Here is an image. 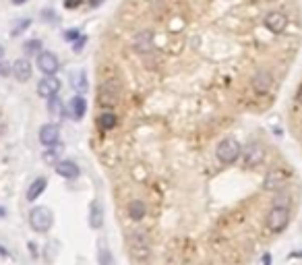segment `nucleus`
<instances>
[{"label":"nucleus","instance_id":"1","mask_svg":"<svg viewBox=\"0 0 302 265\" xmlns=\"http://www.w3.org/2000/svg\"><path fill=\"white\" fill-rule=\"evenodd\" d=\"M122 98V83L118 79H108L102 83V87H99L97 92V102L106 106V108H112V106H116L120 102Z\"/></svg>","mask_w":302,"mask_h":265},{"label":"nucleus","instance_id":"2","mask_svg":"<svg viewBox=\"0 0 302 265\" xmlns=\"http://www.w3.org/2000/svg\"><path fill=\"white\" fill-rule=\"evenodd\" d=\"M215 153H217V160H220L222 164H234L238 160V155L242 153V145L234 137H226V139L220 141Z\"/></svg>","mask_w":302,"mask_h":265},{"label":"nucleus","instance_id":"3","mask_svg":"<svg viewBox=\"0 0 302 265\" xmlns=\"http://www.w3.org/2000/svg\"><path fill=\"white\" fill-rule=\"evenodd\" d=\"M288 224H290V207L273 205L269 209V214H267V228H269V232L279 234V232L286 230Z\"/></svg>","mask_w":302,"mask_h":265},{"label":"nucleus","instance_id":"4","mask_svg":"<svg viewBox=\"0 0 302 265\" xmlns=\"http://www.w3.org/2000/svg\"><path fill=\"white\" fill-rule=\"evenodd\" d=\"M52 222H54V216L52 211L48 207H33L31 214H29V226L33 228L36 232H48L52 228Z\"/></svg>","mask_w":302,"mask_h":265},{"label":"nucleus","instance_id":"5","mask_svg":"<svg viewBox=\"0 0 302 265\" xmlns=\"http://www.w3.org/2000/svg\"><path fill=\"white\" fill-rule=\"evenodd\" d=\"M128 244H130V251L135 255V259H145L151 253V240L147 236L145 230H135L128 234Z\"/></svg>","mask_w":302,"mask_h":265},{"label":"nucleus","instance_id":"6","mask_svg":"<svg viewBox=\"0 0 302 265\" xmlns=\"http://www.w3.org/2000/svg\"><path fill=\"white\" fill-rule=\"evenodd\" d=\"M242 160H244V166L253 168V166H259L263 160H265V147L257 141L248 143L244 149H242Z\"/></svg>","mask_w":302,"mask_h":265},{"label":"nucleus","instance_id":"7","mask_svg":"<svg viewBox=\"0 0 302 265\" xmlns=\"http://www.w3.org/2000/svg\"><path fill=\"white\" fill-rule=\"evenodd\" d=\"M38 68L46 77H54L56 70L60 68V62H58L56 54H52V52H40L38 54Z\"/></svg>","mask_w":302,"mask_h":265},{"label":"nucleus","instance_id":"8","mask_svg":"<svg viewBox=\"0 0 302 265\" xmlns=\"http://www.w3.org/2000/svg\"><path fill=\"white\" fill-rule=\"evenodd\" d=\"M265 27L275 35H281L288 27V17L283 13H279V11H273V13H269L265 17Z\"/></svg>","mask_w":302,"mask_h":265},{"label":"nucleus","instance_id":"9","mask_svg":"<svg viewBox=\"0 0 302 265\" xmlns=\"http://www.w3.org/2000/svg\"><path fill=\"white\" fill-rule=\"evenodd\" d=\"M286 183H288V174H286V172H283V170H271L269 174L265 176L263 189L275 193V191H279V189L286 187Z\"/></svg>","mask_w":302,"mask_h":265},{"label":"nucleus","instance_id":"10","mask_svg":"<svg viewBox=\"0 0 302 265\" xmlns=\"http://www.w3.org/2000/svg\"><path fill=\"white\" fill-rule=\"evenodd\" d=\"M60 141V129L58 125H52V122H48L40 129V143L46 145V147H54L56 143Z\"/></svg>","mask_w":302,"mask_h":265},{"label":"nucleus","instance_id":"11","mask_svg":"<svg viewBox=\"0 0 302 265\" xmlns=\"http://www.w3.org/2000/svg\"><path fill=\"white\" fill-rule=\"evenodd\" d=\"M271 85H273V77H271L269 70H265V68L257 70L255 77H253V90L257 94H267L271 90Z\"/></svg>","mask_w":302,"mask_h":265},{"label":"nucleus","instance_id":"12","mask_svg":"<svg viewBox=\"0 0 302 265\" xmlns=\"http://www.w3.org/2000/svg\"><path fill=\"white\" fill-rule=\"evenodd\" d=\"M58 92H60V81H58L56 77H44V79L38 83V94H40L42 98H46V100L58 96Z\"/></svg>","mask_w":302,"mask_h":265},{"label":"nucleus","instance_id":"13","mask_svg":"<svg viewBox=\"0 0 302 265\" xmlns=\"http://www.w3.org/2000/svg\"><path fill=\"white\" fill-rule=\"evenodd\" d=\"M13 75H15V79H17V81H21V83L29 81V79H31V75H33L31 62H29L27 58H17V60L13 62Z\"/></svg>","mask_w":302,"mask_h":265},{"label":"nucleus","instance_id":"14","mask_svg":"<svg viewBox=\"0 0 302 265\" xmlns=\"http://www.w3.org/2000/svg\"><path fill=\"white\" fill-rule=\"evenodd\" d=\"M56 174L58 176H62V179H69V181H73V179H77L79 176V166L75 164V162H71V160H60L56 166Z\"/></svg>","mask_w":302,"mask_h":265},{"label":"nucleus","instance_id":"15","mask_svg":"<svg viewBox=\"0 0 302 265\" xmlns=\"http://www.w3.org/2000/svg\"><path fill=\"white\" fill-rule=\"evenodd\" d=\"M126 214H128L130 220L139 222V220H143V218L147 216V207H145V203H143L141 199H132V201L128 203V207H126Z\"/></svg>","mask_w":302,"mask_h":265},{"label":"nucleus","instance_id":"16","mask_svg":"<svg viewBox=\"0 0 302 265\" xmlns=\"http://www.w3.org/2000/svg\"><path fill=\"white\" fill-rule=\"evenodd\" d=\"M104 224V207L99 205V201H93L91 207H89V226L91 228H102Z\"/></svg>","mask_w":302,"mask_h":265},{"label":"nucleus","instance_id":"17","mask_svg":"<svg viewBox=\"0 0 302 265\" xmlns=\"http://www.w3.org/2000/svg\"><path fill=\"white\" fill-rule=\"evenodd\" d=\"M69 108H71V116H73L75 120H81L83 116H85L87 102H85V98H83V96H75V98L71 100V104H69Z\"/></svg>","mask_w":302,"mask_h":265},{"label":"nucleus","instance_id":"18","mask_svg":"<svg viewBox=\"0 0 302 265\" xmlns=\"http://www.w3.org/2000/svg\"><path fill=\"white\" fill-rule=\"evenodd\" d=\"M46 187H48V181L44 179V176L36 179V181L31 183V187L27 189V201H36V199H40V195L46 191Z\"/></svg>","mask_w":302,"mask_h":265},{"label":"nucleus","instance_id":"19","mask_svg":"<svg viewBox=\"0 0 302 265\" xmlns=\"http://www.w3.org/2000/svg\"><path fill=\"white\" fill-rule=\"evenodd\" d=\"M135 48L137 52H151L154 50V35L149 31H141L135 38Z\"/></svg>","mask_w":302,"mask_h":265},{"label":"nucleus","instance_id":"20","mask_svg":"<svg viewBox=\"0 0 302 265\" xmlns=\"http://www.w3.org/2000/svg\"><path fill=\"white\" fill-rule=\"evenodd\" d=\"M116 122H118L116 114L108 110V112H102V114H99V118H97V127L106 133V131H112V129L116 127Z\"/></svg>","mask_w":302,"mask_h":265},{"label":"nucleus","instance_id":"21","mask_svg":"<svg viewBox=\"0 0 302 265\" xmlns=\"http://www.w3.org/2000/svg\"><path fill=\"white\" fill-rule=\"evenodd\" d=\"M48 112L54 118H64V104H62V100H58V96L48 100Z\"/></svg>","mask_w":302,"mask_h":265},{"label":"nucleus","instance_id":"22","mask_svg":"<svg viewBox=\"0 0 302 265\" xmlns=\"http://www.w3.org/2000/svg\"><path fill=\"white\" fill-rule=\"evenodd\" d=\"M71 81H73V87L77 92H85L87 90V75L85 73H73L71 75Z\"/></svg>","mask_w":302,"mask_h":265},{"label":"nucleus","instance_id":"23","mask_svg":"<svg viewBox=\"0 0 302 265\" xmlns=\"http://www.w3.org/2000/svg\"><path fill=\"white\" fill-rule=\"evenodd\" d=\"M23 50L27 52V54H36L38 50H42V42L40 40H27L23 44Z\"/></svg>","mask_w":302,"mask_h":265},{"label":"nucleus","instance_id":"24","mask_svg":"<svg viewBox=\"0 0 302 265\" xmlns=\"http://www.w3.org/2000/svg\"><path fill=\"white\" fill-rule=\"evenodd\" d=\"M58 155H60V149H58V147H56V149H50V151L44 153V160L56 166V164H58Z\"/></svg>","mask_w":302,"mask_h":265},{"label":"nucleus","instance_id":"25","mask_svg":"<svg viewBox=\"0 0 302 265\" xmlns=\"http://www.w3.org/2000/svg\"><path fill=\"white\" fill-rule=\"evenodd\" d=\"M99 265H112V255H110V251L106 249V246L99 249Z\"/></svg>","mask_w":302,"mask_h":265},{"label":"nucleus","instance_id":"26","mask_svg":"<svg viewBox=\"0 0 302 265\" xmlns=\"http://www.w3.org/2000/svg\"><path fill=\"white\" fill-rule=\"evenodd\" d=\"M11 73H13V64L0 60V77H9Z\"/></svg>","mask_w":302,"mask_h":265},{"label":"nucleus","instance_id":"27","mask_svg":"<svg viewBox=\"0 0 302 265\" xmlns=\"http://www.w3.org/2000/svg\"><path fill=\"white\" fill-rule=\"evenodd\" d=\"M273 205H277V207H290V197H286V195H277V197L273 199Z\"/></svg>","mask_w":302,"mask_h":265},{"label":"nucleus","instance_id":"28","mask_svg":"<svg viewBox=\"0 0 302 265\" xmlns=\"http://www.w3.org/2000/svg\"><path fill=\"white\" fill-rule=\"evenodd\" d=\"M79 35H81V31H79V29H69V31H64V40L75 42V40H79Z\"/></svg>","mask_w":302,"mask_h":265},{"label":"nucleus","instance_id":"29","mask_svg":"<svg viewBox=\"0 0 302 265\" xmlns=\"http://www.w3.org/2000/svg\"><path fill=\"white\" fill-rule=\"evenodd\" d=\"M29 23H31V21H21L19 25H17V27L13 29V35H19V33H21V29H25V27H29Z\"/></svg>","mask_w":302,"mask_h":265},{"label":"nucleus","instance_id":"30","mask_svg":"<svg viewBox=\"0 0 302 265\" xmlns=\"http://www.w3.org/2000/svg\"><path fill=\"white\" fill-rule=\"evenodd\" d=\"M79 5H81V0H66V3H64L66 9H77Z\"/></svg>","mask_w":302,"mask_h":265},{"label":"nucleus","instance_id":"31","mask_svg":"<svg viewBox=\"0 0 302 265\" xmlns=\"http://www.w3.org/2000/svg\"><path fill=\"white\" fill-rule=\"evenodd\" d=\"M83 44H85V38H81L77 44H75V52H81V48H83Z\"/></svg>","mask_w":302,"mask_h":265},{"label":"nucleus","instance_id":"32","mask_svg":"<svg viewBox=\"0 0 302 265\" xmlns=\"http://www.w3.org/2000/svg\"><path fill=\"white\" fill-rule=\"evenodd\" d=\"M263 265H271V255H269V253L263 255Z\"/></svg>","mask_w":302,"mask_h":265},{"label":"nucleus","instance_id":"33","mask_svg":"<svg viewBox=\"0 0 302 265\" xmlns=\"http://www.w3.org/2000/svg\"><path fill=\"white\" fill-rule=\"evenodd\" d=\"M11 3H13V5H17V7H21V5H25V3H27V0H11Z\"/></svg>","mask_w":302,"mask_h":265},{"label":"nucleus","instance_id":"34","mask_svg":"<svg viewBox=\"0 0 302 265\" xmlns=\"http://www.w3.org/2000/svg\"><path fill=\"white\" fill-rule=\"evenodd\" d=\"M7 216V209L5 207H0V218H5Z\"/></svg>","mask_w":302,"mask_h":265},{"label":"nucleus","instance_id":"35","mask_svg":"<svg viewBox=\"0 0 302 265\" xmlns=\"http://www.w3.org/2000/svg\"><path fill=\"white\" fill-rule=\"evenodd\" d=\"M292 257H296V259L300 257V259H302V251H298V253H292Z\"/></svg>","mask_w":302,"mask_h":265},{"label":"nucleus","instance_id":"36","mask_svg":"<svg viewBox=\"0 0 302 265\" xmlns=\"http://www.w3.org/2000/svg\"><path fill=\"white\" fill-rule=\"evenodd\" d=\"M99 3H102V0H91V7H97Z\"/></svg>","mask_w":302,"mask_h":265},{"label":"nucleus","instance_id":"37","mask_svg":"<svg viewBox=\"0 0 302 265\" xmlns=\"http://www.w3.org/2000/svg\"><path fill=\"white\" fill-rule=\"evenodd\" d=\"M3 56H5V48L0 46V60H3Z\"/></svg>","mask_w":302,"mask_h":265},{"label":"nucleus","instance_id":"38","mask_svg":"<svg viewBox=\"0 0 302 265\" xmlns=\"http://www.w3.org/2000/svg\"><path fill=\"white\" fill-rule=\"evenodd\" d=\"M298 102L302 104V87H300V92H298Z\"/></svg>","mask_w":302,"mask_h":265}]
</instances>
